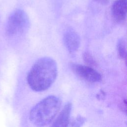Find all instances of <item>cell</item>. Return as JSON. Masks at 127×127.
<instances>
[{"instance_id": "obj_3", "label": "cell", "mask_w": 127, "mask_h": 127, "mask_svg": "<svg viewBox=\"0 0 127 127\" xmlns=\"http://www.w3.org/2000/svg\"><path fill=\"white\" fill-rule=\"evenodd\" d=\"M29 26V20L27 14L22 10L14 11L9 16L6 27L8 36H13L26 32Z\"/></svg>"}, {"instance_id": "obj_7", "label": "cell", "mask_w": 127, "mask_h": 127, "mask_svg": "<svg viewBox=\"0 0 127 127\" xmlns=\"http://www.w3.org/2000/svg\"><path fill=\"white\" fill-rule=\"evenodd\" d=\"M72 105L70 103H66L58 117L54 121L52 127H67L69 123L70 114Z\"/></svg>"}, {"instance_id": "obj_2", "label": "cell", "mask_w": 127, "mask_h": 127, "mask_svg": "<svg viewBox=\"0 0 127 127\" xmlns=\"http://www.w3.org/2000/svg\"><path fill=\"white\" fill-rule=\"evenodd\" d=\"M61 104L60 99L57 96L51 95L45 98L31 110L30 121L39 127L50 124L59 112Z\"/></svg>"}, {"instance_id": "obj_8", "label": "cell", "mask_w": 127, "mask_h": 127, "mask_svg": "<svg viewBox=\"0 0 127 127\" xmlns=\"http://www.w3.org/2000/svg\"><path fill=\"white\" fill-rule=\"evenodd\" d=\"M117 51L120 58L126 61L127 59V50L126 40L124 38L119 39L117 44Z\"/></svg>"}, {"instance_id": "obj_5", "label": "cell", "mask_w": 127, "mask_h": 127, "mask_svg": "<svg viewBox=\"0 0 127 127\" xmlns=\"http://www.w3.org/2000/svg\"><path fill=\"white\" fill-rule=\"evenodd\" d=\"M113 19L118 23H124L127 17V0H116L111 8Z\"/></svg>"}, {"instance_id": "obj_10", "label": "cell", "mask_w": 127, "mask_h": 127, "mask_svg": "<svg viewBox=\"0 0 127 127\" xmlns=\"http://www.w3.org/2000/svg\"><path fill=\"white\" fill-rule=\"evenodd\" d=\"M85 121V119L84 118L78 116L75 119H74L71 123L69 124H70V125L73 127H79L82 126Z\"/></svg>"}, {"instance_id": "obj_1", "label": "cell", "mask_w": 127, "mask_h": 127, "mask_svg": "<svg viewBox=\"0 0 127 127\" xmlns=\"http://www.w3.org/2000/svg\"><path fill=\"white\" fill-rule=\"evenodd\" d=\"M58 74V66L55 61L45 57L38 59L30 69L27 76L29 87L35 91L48 89L55 81Z\"/></svg>"}, {"instance_id": "obj_4", "label": "cell", "mask_w": 127, "mask_h": 127, "mask_svg": "<svg viewBox=\"0 0 127 127\" xmlns=\"http://www.w3.org/2000/svg\"><path fill=\"white\" fill-rule=\"evenodd\" d=\"M69 67L75 75L84 80L95 83L102 80L101 75L91 66L71 63Z\"/></svg>"}, {"instance_id": "obj_11", "label": "cell", "mask_w": 127, "mask_h": 127, "mask_svg": "<svg viewBox=\"0 0 127 127\" xmlns=\"http://www.w3.org/2000/svg\"><path fill=\"white\" fill-rule=\"evenodd\" d=\"M98 2H99L102 4H106L108 3L109 0H95Z\"/></svg>"}, {"instance_id": "obj_6", "label": "cell", "mask_w": 127, "mask_h": 127, "mask_svg": "<svg viewBox=\"0 0 127 127\" xmlns=\"http://www.w3.org/2000/svg\"><path fill=\"white\" fill-rule=\"evenodd\" d=\"M63 41L65 48L70 53L75 52L79 48L80 44L79 36L72 29H68L64 33Z\"/></svg>"}, {"instance_id": "obj_9", "label": "cell", "mask_w": 127, "mask_h": 127, "mask_svg": "<svg viewBox=\"0 0 127 127\" xmlns=\"http://www.w3.org/2000/svg\"><path fill=\"white\" fill-rule=\"evenodd\" d=\"M83 59L85 63L89 66H96L97 63L93 57L87 52H85L83 54Z\"/></svg>"}]
</instances>
